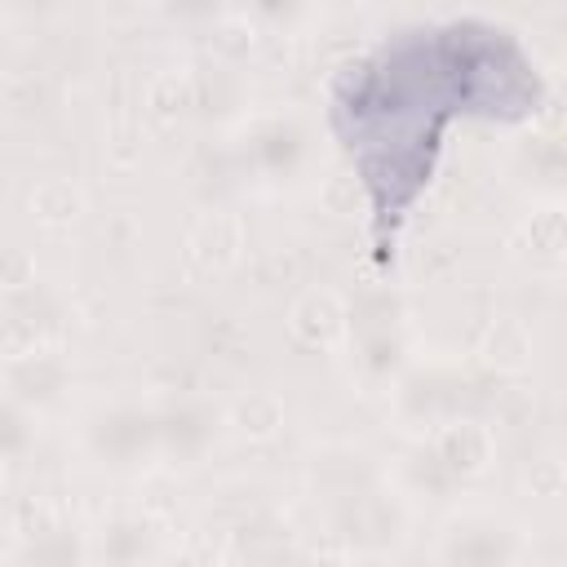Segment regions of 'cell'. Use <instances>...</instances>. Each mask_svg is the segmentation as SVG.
<instances>
[{
	"instance_id": "obj_5",
	"label": "cell",
	"mask_w": 567,
	"mask_h": 567,
	"mask_svg": "<svg viewBox=\"0 0 567 567\" xmlns=\"http://www.w3.org/2000/svg\"><path fill=\"white\" fill-rule=\"evenodd\" d=\"M323 509H328V527H332L337 545L350 554H394L408 545L412 505L403 496H394L385 483H377L350 501L323 505Z\"/></svg>"
},
{
	"instance_id": "obj_23",
	"label": "cell",
	"mask_w": 567,
	"mask_h": 567,
	"mask_svg": "<svg viewBox=\"0 0 567 567\" xmlns=\"http://www.w3.org/2000/svg\"><path fill=\"white\" fill-rule=\"evenodd\" d=\"M31 288H40L35 252L22 244H0V297H18Z\"/></svg>"
},
{
	"instance_id": "obj_13",
	"label": "cell",
	"mask_w": 567,
	"mask_h": 567,
	"mask_svg": "<svg viewBox=\"0 0 567 567\" xmlns=\"http://www.w3.org/2000/svg\"><path fill=\"white\" fill-rule=\"evenodd\" d=\"M350 354H354V377L368 390H390L399 381V372L416 359V341L408 323L394 328H363L350 332Z\"/></svg>"
},
{
	"instance_id": "obj_16",
	"label": "cell",
	"mask_w": 567,
	"mask_h": 567,
	"mask_svg": "<svg viewBox=\"0 0 567 567\" xmlns=\"http://www.w3.org/2000/svg\"><path fill=\"white\" fill-rule=\"evenodd\" d=\"M394 496H403L408 505H416V501H439V496H452L461 483L443 470V461L434 456V447L430 443H408L394 461H390V470H385V478H381Z\"/></svg>"
},
{
	"instance_id": "obj_22",
	"label": "cell",
	"mask_w": 567,
	"mask_h": 567,
	"mask_svg": "<svg viewBox=\"0 0 567 567\" xmlns=\"http://www.w3.org/2000/svg\"><path fill=\"white\" fill-rule=\"evenodd\" d=\"M40 439V416L22 403H13L9 394H0V456L4 461H22Z\"/></svg>"
},
{
	"instance_id": "obj_11",
	"label": "cell",
	"mask_w": 567,
	"mask_h": 567,
	"mask_svg": "<svg viewBox=\"0 0 567 567\" xmlns=\"http://www.w3.org/2000/svg\"><path fill=\"white\" fill-rule=\"evenodd\" d=\"M159 545H164V532H159V523L151 514L120 509V514L97 523L89 554H97L102 567H155L159 563Z\"/></svg>"
},
{
	"instance_id": "obj_24",
	"label": "cell",
	"mask_w": 567,
	"mask_h": 567,
	"mask_svg": "<svg viewBox=\"0 0 567 567\" xmlns=\"http://www.w3.org/2000/svg\"><path fill=\"white\" fill-rule=\"evenodd\" d=\"M58 523H62V514H58V505H53L49 496H22V501L13 505V518H9V527L18 532V545H27V540L53 532Z\"/></svg>"
},
{
	"instance_id": "obj_8",
	"label": "cell",
	"mask_w": 567,
	"mask_h": 567,
	"mask_svg": "<svg viewBox=\"0 0 567 567\" xmlns=\"http://www.w3.org/2000/svg\"><path fill=\"white\" fill-rule=\"evenodd\" d=\"M306 478H310V492H315L323 505H337V501H350V496L377 487V483H381V470H377V461H372L368 447L332 439V443H319V447L310 452Z\"/></svg>"
},
{
	"instance_id": "obj_14",
	"label": "cell",
	"mask_w": 567,
	"mask_h": 567,
	"mask_svg": "<svg viewBox=\"0 0 567 567\" xmlns=\"http://www.w3.org/2000/svg\"><path fill=\"white\" fill-rule=\"evenodd\" d=\"M509 252L532 266V275H558L567 261V217L558 199L536 204L514 230H509Z\"/></svg>"
},
{
	"instance_id": "obj_21",
	"label": "cell",
	"mask_w": 567,
	"mask_h": 567,
	"mask_svg": "<svg viewBox=\"0 0 567 567\" xmlns=\"http://www.w3.org/2000/svg\"><path fill=\"white\" fill-rule=\"evenodd\" d=\"M18 567H89V540L75 523H58L53 532L18 545Z\"/></svg>"
},
{
	"instance_id": "obj_7",
	"label": "cell",
	"mask_w": 567,
	"mask_h": 567,
	"mask_svg": "<svg viewBox=\"0 0 567 567\" xmlns=\"http://www.w3.org/2000/svg\"><path fill=\"white\" fill-rule=\"evenodd\" d=\"M58 328H62V310L53 306L49 292L31 288L18 297H4L0 301V363H18L40 350H53Z\"/></svg>"
},
{
	"instance_id": "obj_2",
	"label": "cell",
	"mask_w": 567,
	"mask_h": 567,
	"mask_svg": "<svg viewBox=\"0 0 567 567\" xmlns=\"http://www.w3.org/2000/svg\"><path fill=\"white\" fill-rule=\"evenodd\" d=\"M527 527L496 505H461L434 532V567H527Z\"/></svg>"
},
{
	"instance_id": "obj_9",
	"label": "cell",
	"mask_w": 567,
	"mask_h": 567,
	"mask_svg": "<svg viewBox=\"0 0 567 567\" xmlns=\"http://www.w3.org/2000/svg\"><path fill=\"white\" fill-rule=\"evenodd\" d=\"M288 332L306 350H346L350 346V306L337 288H306L288 306Z\"/></svg>"
},
{
	"instance_id": "obj_12",
	"label": "cell",
	"mask_w": 567,
	"mask_h": 567,
	"mask_svg": "<svg viewBox=\"0 0 567 567\" xmlns=\"http://www.w3.org/2000/svg\"><path fill=\"white\" fill-rule=\"evenodd\" d=\"M71 363L66 354L53 346V350H40L31 359H18V363H4L0 372V394H9L13 403L31 408L35 416L44 408H58L66 394H71Z\"/></svg>"
},
{
	"instance_id": "obj_10",
	"label": "cell",
	"mask_w": 567,
	"mask_h": 567,
	"mask_svg": "<svg viewBox=\"0 0 567 567\" xmlns=\"http://www.w3.org/2000/svg\"><path fill=\"white\" fill-rule=\"evenodd\" d=\"M434 456L443 461V470L456 478V483H478L496 470V430L483 421V416H452L434 439H430Z\"/></svg>"
},
{
	"instance_id": "obj_26",
	"label": "cell",
	"mask_w": 567,
	"mask_h": 567,
	"mask_svg": "<svg viewBox=\"0 0 567 567\" xmlns=\"http://www.w3.org/2000/svg\"><path fill=\"white\" fill-rule=\"evenodd\" d=\"M9 465H13V461H4V456H0V492L9 487Z\"/></svg>"
},
{
	"instance_id": "obj_19",
	"label": "cell",
	"mask_w": 567,
	"mask_h": 567,
	"mask_svg": "<svg viewBox=\"0 0 567 567\" xmlns=\"http://www.w3.org/2000/svg\"><path fill=\"white\" fill-rule=\"evenodd\" d=\"M84 208H89V195H84V186L71 182V177H40V182L27 190V213H31V221L44 226V230H66V226H75V221L84 217Z\"/></svg>"
},
{
	"instance_id": "obj_25",
	"label": "cell",
	"mask_w": 567,
	"mask_h": 567,
	"mask_svg": "<svg viewBox=\"0 0 567 567\" xmlns=\"http://www.w3.org/2000/svg\"><path fill=\"white\" fill-rule=\"evenodd\" d=\"M523 483H527V492H532L536 501H558V496H563V461H558L554 452L532 456L527 470H523Z\"/></svg>"
},
{
	"instance_id": "obj_18",
	"label": "cell",
	"mask_w": 567,
	"mask_h": 567,
	"mask_svg": "<svg viewBox=\"0 0 567 567\" xmlns=\"http://www.w3.org/2000/svg\"><path fill=\"white\" fill-rule=\"evenodd\" d=\"M195 106V75L182 71V66H164L146 80L142 89V115L155 124V128H173L190 115Z\"/></svg>"
},
{
	"instance_id": "obj_3",
	"label": "cell",
	"mask_w": 567,
	"mask_h": 567,
	"mask_svg": "<svg viewBox=\"0 0 567 567\" xmlns=\"http://www.w3.org/2000/svg\"><path fill=\"white\" fill-rule=\"evenodd\" d=\"M385 394H390V421H394V430L408 443H430L452 416H461L465 372L452 359H425V354H416Z\"/></svg>"
},
{
	"instance_id": "obj_6",
	"label": "cell",
	"mask_w": 567,
	"mask_h": 567,
	"mask_svg": "<svg viewBox=\"0 0 567 567\" xmlns=\"http://www.w3.org/2000/svg\"><path fill=\"white\" fill-rule=\"evenodd\" d=\"M155 425H159V461L182 470L199 465L226 430L221 408L204 394H177L168 403H155Z\"/></svg>"
},
{
	"instance_id": "obj_1",
	"label": "cell",
	"mask_w": 567,
	"mask_h": 567,
	"mask_svg": "<svg viewBox=\"0 0 567 567\" xmlns=\"http://www.w3.org/2000/svg\"><path fill=\"white\" fill-rule=\"evenodd\" d=\"M80 447L84 456L120 478H133L159 461V425L155 403H142L133 394L93 403L80 421Z\"/></svg>"
},
{
	"instance_id": "obj_17",
	"label": "cell",
	"mask_w": 567,
	"mask_h": 567,
	"mask_svg": "<svg viewBox=\"0 0 567 567\" xmlns=\"http://www.w3.org/2000/svg\"><path fill=\"white\" fill-rule=\"evenodd\" d=\"M221 425L244 443H275L288 425V403L275 390H244L221 408Z\"/></svg>"
},
{
	"instance_id": "obj_15",
	"label": "cell",
	"mask_w": 567,
	"mask_h": 567,
	"mask_svg": "<svg viewBox=\"0 0 567 567\" xmlns=\"http://www.w3.org/2000/svg\"><path fill=\"white\" fill-rule=\"evenodd\" d=\"M244 244H248V230L235 208H204L186 230V257L208 275L239 266Z\"/></svg>"
},
{
	"instance_id": "obj_4",
	"label": "cell",
	"mask_w": 567,
	"mask_h": 567,
	"mask_svg": "<svg viewBox=\"0 0 567 567\" xmlns=\"http://www.w3.org/2000/svg\"><path fill=\"white\" fill-rule=\"evenodd\" d=\"M239 155L261 182L292 186L315 164V128L301 111H257L239 128Z\"/></svg>"
},
{
	"instance_id": "obj_27",
	"label": "cell",
	"mask_w": 567,
	"mask_h": 567,
	"mask_svg": "<svg viewBox=\"0 0 567 567\" xmlns=\"http://www.w3.org/2000/svg\"><path fill=\"white\" fill-rule=\"evenodd\" d=\"M310 567H346L341 558H319V563H310Z\"/></svg>"
},
{
	"instance_id": "obj_20",
	"label": "cell",
	"mask_w": 567,
	"mask_h": 567,
	"mask_svg": "<svg viewBox=\"0 0 567 567\" xmlns=\"http://www.w3.org/2000/svg\"><path fill=\"white\" fill-rule=\"evenodd\" d=\"M532 354H536V350H532V332H527L523 319H514V315L492 319V328H487V337H483V363H487L492 372L518 377V372L532 368Z\"/></svg>"
}]
</instances>
